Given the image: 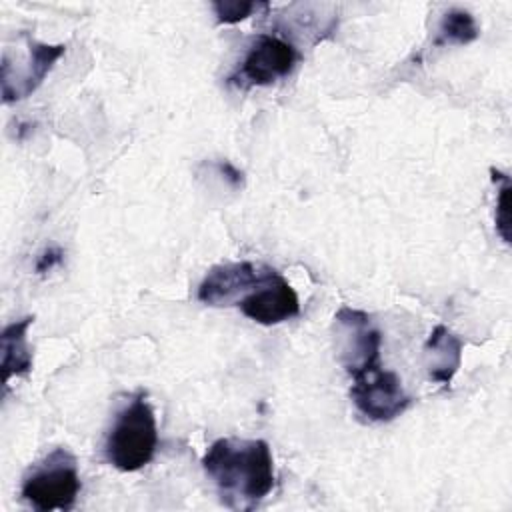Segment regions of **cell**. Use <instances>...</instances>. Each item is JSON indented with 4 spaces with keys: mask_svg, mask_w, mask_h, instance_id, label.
<instances>
[{
    "mask_svg": "<svg viewBox=\"0 0 512 512\" xmlns=\"http://www.w3.org/2000/svg\"><path fill=\"white\" fill-rule=\"evenodd\" d=\"M80 486L76 458L66 448H56L24 476L20 494L38 512L70 510Z\"/></svg>",
    "mask_w": 512,
    "mask_h": 512,
    "instance_id": "cell-3",
    "label": "cell"
},
{
    "mask_svg": "<svg viewBox=\"0 0 512 512\" xmlns=\"http://www.w3.org/2000/svg\"><path fill=\"white\" fill-rule=\"evenodd\" d=\"M30 56L24 66V72L14 78L12 82L2 84V100L14 102L30 96L46 78V74L52 70L56 60L66 52L64 44H42V42H28Z\"/></svg>",
    "mask_w": 512,
    "mask_h": 512,
    "instance_id": "cell-9",
    "label": "cell"
},
{
    "mask_svg": "<svg viewBox=\"0 0 512 512\" xmlns=\"http://www.w3.org/2000/svg\"><path fill=\"white\" fill-rule=\"evenodd\" d=\"M236 306L246 318L264 326L280 324L300 314V300L296 290L276 270Z\"/></svg>",
    "mask_w": 512,
    "mask_h": 512,
    "instance_id": "cell-8",
    "label": "cell"
},
{
    "mask_svg": "<svg viewBox=\"0 0 512 512\" xmlns=\"http://www.w3.org/2000/svg\"><path fill=\"white\" fill-rule=\"evenodd\" d=\"M298 60L300 54L290 42L272 34H258L252 38L242 64L228 76V82L240 88L268 86L286 78Z\"/></svg>",
    "mask_w": 512,
    "mask_h": 512,
    "instance_id": "cell-4",
    "label": "cell"
},
{
    "mask_svg": "<svg viewBox=\"0 0 512 512\" xmlns=\"http://www.w3.org/2000/svg\"><path fill=\"white\" fill-rule=\"evenodd\" d=\"M212 8L218 24H236L248 18L258 8H266V4L252 0H216L212 2Z\"/></svg>",
    "mask_w": 512,
    "mask_h": 512,
    "instance_id": "cell-13",
    "label": "cell"
},
{
    "mask_svg": "<svg viewBox=\"0 0 512 512\" xmlns=\"http://www.w3.org/2000/svg\"><path fill=\"white\" fill-rule=\"evenodd\" d=\"M156 448V416L146 402L144 392H136L118 412L104 442V456L114 468L134 472L144 468L154 458Z\"/></svg>",
    "mask_w": 512,
    "mask_h": 512,
    "instance_id": "cell-2",
    "label": "cell"
},
{
    "mask_svg": "<svg viewBox=\"0 0 512 512\" xmlns=\"http://www.w3.org/2000/svg\"><path fill=\"white\" fill-rule=\"evenodd\" d=\"M202 468L222 504L234 510L256 508L274 488V460L266 440L218 438L202 456Z\"/></svg>",
    "mask_w": 512,
    "mask_h": 512,
    "instance_id": "cell-1",
    "label": "cell"
},
{
    "mask_svg": "<svg viewBox=\"0 0 512 512\" xmlns=\"http://www.w3.org/2000/svg\"><path fill=\"white\" fill-rule=\"evenodd\" d=\"M32 322L34 316H24L8 324L0 334L4 388L8 386L12 376H26L32 370V352L26 342V332Z\"/></svg>",
    "mask_w": 512,
    "mask_h": 512,
    "instance_id": "cell-11",
    "label": "cell"
},
{
    "mask_svg": "<svg viewBox=\"0 0 512 512\" xmlns=\"http://www.w3.org/2000/svg\"><path fill=\"white\" fill-rule=\"evenodd\" d=\"M274 268L256 262H230L218 264L208 270L198 286V300L208 306L238 304L250 294L262 280H266Z\"/></svg>",
    "mask_w": 512,
    "mask_h": 512,
    "instance_id": "cell-7",
    "label": "cell"
},
{
    "mask_svg": "<svg viewBox=\"0 0 512 512\" xmlns=\"http://www.w3.org/2000/svg\"><path fill=\"white\" fill-rule=\"evenodd\" d=\"M500 188H498V208H496V230L504 242H510V178L500 172Z\"/></svg>",
    "mask_w": 512,
    "mask_h": 512,
    "instance_id": "cell-14",
    "label": "cell"
},
{
    "mask_svg": "<svg viewBox=\"0 0 512 512\" xmlns=\"http://www.w3.org/2000/svg\"><path fill=\"white\" fill-rule=\"evenodd\" d=\"M424 362L430 378L448 386L462 362V340L444 324L434 326L424 344Z\"/></svg>",
    "mask_w": 512,
    "mask_h": 512,
    "instance_id": "cell-10",
    "label": "cell"
},
{
    "mask_svg": "<svg viewBox=\"0 0 512 512\" xmlns=\"http://www.w3.org/2000/svg\"><path fill=\"white\" fill-rule=\"evenodd\" d=\"M350 398L356 410L374 422H390L412 404L400 378L380 364L354 376Z\"/></svg>",
    "mask_w": 512,
    "mask_h": 512,
    "instance_id": "cell-5",
    "label": "cell"
},
{
    "mask_svg": "<svg viewBox=\"0 0 512 512\" xmlns=\"http://www.w3.org/2000/svg\"><path fill=\"white\" fill-rule=\"evenodd\" d=\"M478 38V26L476 20L470 12L460 10V8H452L442 16L440 28H438V38H436V46H444V44H456V46H464L470 44Z\"/></svg>",
    "mask_w": 512,
    "mask_h": 512,
    "instance_id": "cell-12",
    "label": "cell"
},
{
    "mask_svg": "<svg viewBox=\"0 0 512 512\" xmlns=\"http://www.w3.org/2000/svg\"><path fill=\"white\" fill-rule=\"evenodd\" d=\"M336 326L342 336V364L354 378L356 374L380 364L382 334L372 324L364 310L342 306L336 316Z\"/></svg>",
    "mask_w": 512,
    "mask_h": 512,
    "instance_id": "cell-6",
    "label": "cell"
},
{
    "mask_svg": "<svg viewBox=\"0 0 512 512\" xmlns=\"http://www.w3.org/2000/svg\"><path fill=\"white\" fill-rule=\"evenodd\" d=\"M220 170L224 172V176H226L234 186L242 184V172H238L230 162H220Z\"/></svg>",
    "mask_w": 512,
    "mask_h": 512,
    "instance_id": "cell-16",
    "label": "cell"
},
{
    "mask_svg": "<svg viewBox=\"0 0 512 512\" xmlns=\"http://www.w3.org/2000/svg\"><path fill=\"white\" fill-rule=\"evenodd\" d=\"M64 258V252L60 248H48L44 250L40 256H38V262H36V272L38 274H44L48 270H52L56 264H60Z\"/></svg>",
    "mask_w": 512,
    "mask_h": 512,
    "instance_id": "cell-15",
    "label": "cell"
}]
</instances>
